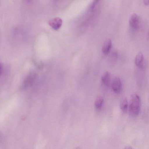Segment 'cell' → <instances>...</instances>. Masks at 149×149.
<instances>
[{"mask_svg": "<svg viewBox=\"0 0 149 149\" xmlns=\"http://www.w3.org/2000/svg\"><path fill=\"white\" fill-rule=\"evenodd\" d=\"M141 107V101L136 94H133L131 97L129 103V111L132 116H136L139 114Z\"/></svg>", "mask_w": 149, "mask_h": 149, "instance_id": "obj_1", "label": "cell"}, {"mask_svg": "<svg viewBox=\"0 0 149 149\" xmlns=\"http://www.w3.org/2000/svg\"><path fill=\"white\" fill-rule=\"evenodd\" d=\"M36 77V74L34 72L31 73L27 76L22 84V88L26 89L32 85Z\"/></svg>", "mask_w": 149, "mask_h": 149, "instance_id": "obj_2", "label": "cell"}, {"mask_svg": "<svg viewBox=\"0 0 149 149\" xmlns=\"http://www.w3.org/2000/svg\"><path fill=\"white\" fill-rule=\"evenodd\" d=\"M62 20L58 17L51 19L49 22V26L55 30H58L60 29L62 25Z\"/></svg>", "mask_w": 149, "mask_h": 149, "instance_id": "obj_3", "label": "cell"}, {"mask_svg": "<svg viewBox=\"0 0 149 149\" xmlns=\"http://www.w3.org/2000/svg\"><path fill=\"white\" fill-rule=\"evenodd\" d=\"M122 82L119 77L115 78L112 84V89L115 93H118L121 91Z\"/></svg>", "mask_w": 149, "mask_h": 149, "instance_id": "obj_4", "label": "cell"}, {"mask_svg": "<svg viewBox=\"0 0 149 149\" xmlns=\"http://www.w3.org/2000/svg\"><path fill=\"white\" fill-rule=\"evenodd\" d=\"M129 22L132 28L133 29L137 28L139 22V19L138 15L136 14H132L130 17Z\"/></svg>", "mask_w": 149, "mask_h": 149, "instance_id": "obj_5", "label": "cell"}, {"mask_svg": "<svg viewBox=\"0 0 149 149\" xmlns=\"http://www.w3.org/2000/svg\"><path fill=\"white\" fill-rule=\"evenodd\" d=\"M112 47L111 40L107 39L103 43L102 47V51L104 55H108Z\"/></svg>", "mask_w": 149, "mask_h": 149, "instance_id": "obj_6", "label": "cell"}, {"mask_svg": "<svg viewBox=\"0 0 149 149\" xmlns=\"http://www.w3.org/2000/svg\"><path fill=\"white\" fill-rule=\"evenodd\" d=\"M144 57L142 53H139L136 56L135 63L136 66L139 68H141L143 64Z\"/></svg>", "mask_w": 149, "mask_h": 149, "instance_id": "obj_7", "label": "cell"}, {"mask_svg": "<svg viewBox=\"0 0 149 149\" xmlns=\"http://www.w3.org/2000/svg\"><path fill=\"white\" fill-rule=\"evenodd\" d=\"M120 108L121 111L123 113H126L128 111L129 103L127 101V99L125 97H124L121 100L120 103Z\"/></svg>", "mask_w": 149, "mask_h": 149, "instance_id": "obj_8", "label": "cell"}, {"mask_svg": "<svg viewBox=\"0 0 149 149\" xmlns=\"http://www.w3.org/2000/svg\"><path fill=\"white\" fill-rule=\"evenodd\" d=\"M103 98L102 96H98L96 99L95 103V107L96 110H101L103 104Z\"/></svg>", "mask_w": 149, "mask_h": 149, "instance_id": "obj_9", "label": "cell"}, {"mask_svg": "<svg viewBox=\"0 0 149 149\" xmlns=\"http://www.w3.org/2000/svg\"><path fill=\"white\" fill-rule=\"evenodd\" d=\"M102 81L104 85H108L110 81V75L108 72L104 73L102 77Z\"/></svg>", "mask_w": 149, "mask_h": 149, "instance_id": "obj_10", "label": "cell"}, {"mask_svg": "<svg viewBox=\"0 0 149 149\" xmlns=\"http://www.w3.org/2000/svg\"><path fill=\"white\" fill-rule=\"evenodd\" d=\"M100 1L101 0H94V1H93L92 4H91V9H92V10L94 9L96 5H97V4L99 3Z\"/></svg>", "mask_w": 149, "mask_h": 149, "instance_id": "obj_11", "label": "cell"}, {"mask_svg": "<svg viewBox=\"0 0 149 149\" xmlns=\"http://www.w3.org/2000/svg\"><path fill=\"white\" fill-rule=\"evenodd\" d=\"M2 72H3V67L1 63L0 62V76L2 74Z\"/></svg>", "mask_w": 149, "mask_h": 149, "instance_id": "obj_12", "label": "cell"}, {"mask_svg": "<svg viewBox=\"0 0 149 149\" xmlns=\"http://www.w3.org/2000/svg\"><path fill=\"white\" fill-rule=\"evenodd\" d=\"M145 4L146 5H148V3H149V0H144Z\"/></svg>", "mask_w": 149, "mask_h": 149, "instance_id": "obj_13", "label": "cell"}, {"mask_svg": "<svg viewBox=\"0 0 149 149\" xmlns=\"http://www.w3.org/2000/svg\"><path fill=\"white\" fill-rule=\"evenodd\" d=\"M125 149H132V147H125Z\"/></svg>", "mask_w": 149, "mask_h": 149, "instance_id": "obj_14", "label": "cell"}]
</instances>
